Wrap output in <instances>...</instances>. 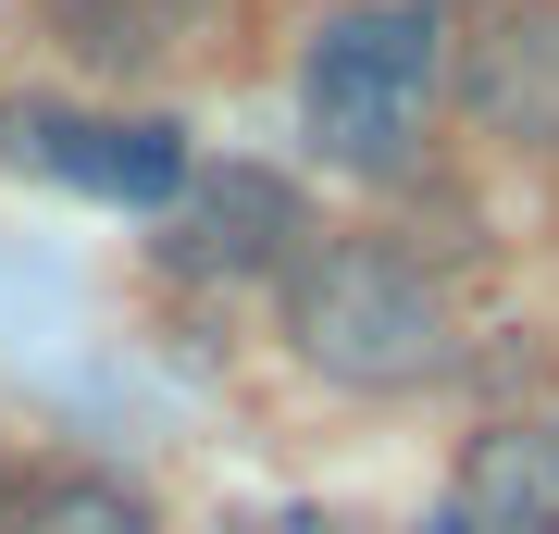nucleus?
Returning a JSON list of instances; mask_svg holds the SVG:
<instances>
[{
	"mask_svg": "<svg viewBox=\"0 0 559 534\" xmlns=\"http://www.w3.org/2000/svg\"><path fill=\"white\" fill-rule=\"evenodd\" d=\"M286 348L348 397H423L460 373V298L385 237H311L286 274Z\"/></svg>",
	"mask_w": 559,
	"mask_h": 534,
	"instance_id": "nucleus-1",
	"label": "nucleus"
},
{
	"mask_svg": "<svg viewBox=\"0 0 559 534\" xmlns=\"http://www.w3.org/2000/svg\"><path fill=\"white\" fill-rule=\"evenodd\" d=\"M0 534H13V497H0Z\"/></svg>",
	"mask_w": 559,
	"mask_h": 534,
	"instance_id": "nucleus-9",
	"label": "nucleus"
},
{
	"mask_svg": "<svg viewBox=\"0 0 559 534\" xmlns=\"http://www.w3.org/2000/svg\"><path fill=\"white\" fill-rule=\"evenodd\" d=\"M13 534H150V497L124 473H38L13 497Z\"/></svg>",
	"mask_w": 559,
	"mask_h": 534,
	"instance_id": "nucleus-8",
	"label": "nucleus"
},
{
	"mask_svg": "<svg viewBox=\"0 0 559 534\" xmlns=\"http://www.w3.org/2000/svg\"><path fill=\"white\" fill-rule=\"evenodd\" d=\"M38 38L100 87H162L224 50V0H38Z\"/></svg>",
	"mask_w": 559,
	"mask_h": 534,
	"instance_id": "nucleus-6",
	"label": "nucleus"
},
{
	"mask_svg": "<svg viewBox=\"0 0 559 534\" xmlns=\"http://www.w3.org/2000/svg\"><path fill=\"white\" fill-rule=\"evenodd\" d=\"M436 99H448V25L423 0H348L299 50V124L323 175H360V187L411 175L436 138Z\"/></svg>",
	"mask_w": 559,
	"mask_h": 534,
	"instance_id": "nucleus-2",
	"label": "nucleus"
},
{
	"mask_svg": "<svg viewBox=\"0 0 559 534\" xmlns=\"http://www.w3.org/2000/svg\"><path fill=\"white\" fill-rule=\"evenodd\" d=\"M311 249V212L286 175H261V162H224V175H187V212L175 237H162V261L200 286H237V274H299Z\"/></svg>",
	"mask_w": 559,
	"mask_h": 534,
	"instance_id": "nucleus-5",
	"label": "nucleus"
},
{
	"mask_svg": "<svg viewBox=\"0 0 559 534\" xmlns=\"http://www.w3.org/2000/svg\"><path fill=\"white\" fill-rule=\"evenodd\" d=\"M0 150H13L25 175H62V187H87V199H124V212L187 199V138L162 112H50V99H25V112L0 124Z\"/></svg>",
	"mask_w": 559,
	"mask_h": 534,
	"instance_id": "nucleus-4",
	"label": "nucleus"
},
{
	"mask_svg": "<svg viewBox=\"0 0 559 534\" xmlns=\"http://www.w3.org/2000/svg\"><path fill=\"white\" fill-rule=\"evenodd\" d=\"M473 534H559V411H498L460 448V497Z\"/></svg>",
	"mask_w": 559,
	"mask_h": 534,
	"instance_id": "nucleus-7",
	"label": "nucleus"
},
{
	"mask_svg": "<svg viewBox=\"0 0 559 534\" xmlns=\"http://www.w3.org/2000/svg\"><path fill=\"white\" fill-rule=\"evenodd\" d=\"M448 99H460V124H473L485 150L559 162V0H498V13L460 38Z\"/></svg>",
	"mask_w": 559,
	"mask_h": 534,
	"instance_id": "nucleus-3",
	"label": "nucleus"
}]
</instances>
